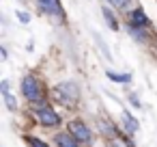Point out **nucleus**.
Wrapping results in <instances>:
<instances>
[{"mask_svg":"<svg viewBox=\"0 0 157 147\" xmlns=\"http://www.w3.org/2000/svg\"><path fill=\"white\" fill-rule=\"evenodd\" d=\"M22 93L28 102H41L43 100V89H41V82L33 76H26L22 80Z\"/></svg>","mask_w":157,"mask_h":147,"instance_id":"obj_2","label":"nucleus"},{"mask_svg":"<svg viewBox=\"0 0 157 147\" xmlns=\"http://www.w3.org/2000/svg\"><path fill=\"white\" fill-rule=\"evenodd\" d=\"M52 95H54L56 102H60V104H65V106H71V104H75V100L80 97V89H78L75 82H60V84H56V87L52 89Z\"/></svg>","mask_w":157,"mask_h":147,"instance_id":"obj_1","label":"nucleus"},{"mask_svg":"<svg viewBox=\"0 0 157 147\" xmlns=\"http://www.w3.org/2000/svg\"><path fill=\"white\" fill-rule=\"evenodd\" d=\"M103 20L108 22V26H110L112 31H118V24H116V20H114V15L110 13V9H103Z\"/></svg>","mask_w":157,"mask_h":147,"instance_id":"obj_12","label":"nucleus"},{"mask_svg":"<svg viewBox=\"0 0 157 147\" xmlns=\"http://www.w3.org/2000/svg\"><path fill=\"white\" fill-rule=\"evenodd\" d=\"M131 24L142 28V26H148V24H151V20H148V18H146V13L138 7V9H133V11H131Z\"/></svg>","mask_w":157,"mask_h":147,"instance_id":"obj_7","label":"nucleus"},{"mask_svg":"<svg viewBox=\"0 0 157 147\" xmlns=\"http://www.w3.org/2000/svg\"><path fill=\"white\" fill-rule=\"evenodd\" d=\"M26 143H28V147H50V145H45L43 141H39L35 136H26Z\"/></svg>","mask_w":157,"mask_h":147,"instance_id":"obj_13","label":"nucleus"},{"mask_svg":"<svg viewBox=\"0 0 157 147\" xmlns=\"http://www.w3.org/2000/svg\"><path fill=\"white\" fill-rule=\"evenodd\" d=\"M54 143H56V147H78V141H75V136H73L71 132H60V134H56V136H54Z\"/></svg>","mask_w":157,"mask_h":147,"instance_id":"obj_6","label":"nucleus"},{"mask_svg":"<svg viewBox=\"0 0 157 147\" xmlns=\"http://www.w3.org/2000/svg\"><path fill=\"white\" fill-rule=\"evenodd\" d=\"M108 78L114 80V82H131V74H114V71H108Z\"/></svg>","mask_w":157,"mask_h":147,"instance_id":"obj_11","label":"nucleus"},{"mask_svg":"<svg viewBox=\"0 0 157 147\" xmlns=\"http://www.w3.org/2000/svg\"><path fill=\"white\" fill-rule=\"evenodd\" d=\"M69 132H71V134L75 136V141H80V143H90V138H93V136H90V130L86 128V123H84V121H78V119L69 123Z\"/></svg>","mask_w":157,"mask_h":147,"instance_id":"obj_4","label":"nucleus"},{"mask_svg":"<svg viewBox=\"0 0 157 147\" xmlns=\"http://www.w3.org/2000/svg\"><path fill=\"white\" fill-rule=\"evenodd\" d=\"M127 31H129V35H131L136 41H140V43H146V41H148V39H146V35L142 33V28H140V26H133V24H131Z\"/></svg>","mask_w":157,"mask_h":147,"instance_id":"obj_10","label":"nucleus"},{"mask_svg":"<svg viewBox=\"0 0 157 147\" xmlns=\"http://www.w3.org/2000/svg\"><path fill=\"white\" fill-rule=\"evenodd\" d=\"M129 102H131V106L140 108V100H138V95H129Z\"/></svg>","mask_w":157,"mask_h":147,"instance_id":"obj_16","label":"nucleus"},{"mask_svg":"<svg viewBox=\"0 0 157 147\" xmlns=\"http://www.w3.org/2000/svg\"><path fill=\"white\" fill-rule=\"evenodd\" d=\"M0 91H2V97H5L7 108H9V110H17V104H15V100H13L11 91H9V82H7V80H5L2 84H0Z\"/></svg>","mask_w":157,"mask_h":147,"instance_id":"obj_8","label":"nucleus"},{"mask_svg":"<svg viewBox=\"0 0 157 147\" xmlns=\"http://www.w3.org/2000/svg\"><path fill=\"white\" fill-rule=\"evenodd\" d=\"M17 18H20L24 24H26V22H30V15H28V13H24V11H20V13H17Z\"/></svg>","mask_w":157,"mask_h":147,"instance_id":"obj_15","label":"nucleus"},{"mask_svg":"<svg viewBox=\"0 0 157 147\" xmlns=\"http://www.w3.org/2000/svg\"><path fill=\"white\" fill-rule=\"evenodd\" d=\"M39 9L45 13V15H52V18H63V5L60 0H37Z\"/></svg>","mask_w":157,"mask_h":147,"instance_id":"obj_5","label":"nucleus"},{"mask_svg":"<svg viewBox=\"0 0 157 147\" xmlns=\"http://www.w3.org/2000/svg\"><path fill=\"white\" fill-rule=\"evenodd\" d=\"M35 117H37V121H39L41 125H45V128H52V125H58V123H60V119H58V115L52 110V106H48V104H43V102H37V106H35Z\"/></svg>","mask_w":157,"mask_h":147,"instance_id":"obj_3","label":"nucleus"},{"mask_svg":"<svg viewBox=\"0 0 157 147\" xmlns=\"http://www.w3.org/2000/svg\"><path fill=\"white\" fill-rule=\"evenodd\" d=\"M108 2H110L112 7H116V9H123V7L129 5V0H108Z\"/></svg>","mask_w":157,"mask_h":147,"instance_id":"obj_14","label":"nucleus"},{"mask_svg":"<svg viewBox=\"0 0 157 147\" xmlns=\"http://www.w3.org/2000/svg\"><path fill=\"white\" fill-rule=\"evenodd\" d=\"M123 121H125V128H127V132H129V134L138 132V128H140V125H138V121L129 115V110H123Z\"/></svg>","mask_w":157,"mask_h":147,"instance_id":"obj_9","label":"nucleus"}]
</instances>
